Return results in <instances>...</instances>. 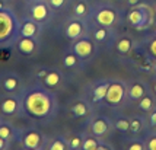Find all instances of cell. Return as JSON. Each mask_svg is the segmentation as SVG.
Listing matches in <instances>:
<instances>
[{"label":"cell","mask_w":156,"mask_h":150,"mask_svg":"<svg viewBox=\"0 0 156 150\" xmlns=\"http://www.w3.org/2000/svg\"><path fill=\"white\" fill-rule=\"evenodd\" d=\"M53 103H54L53 98L48 92L40 88H35L25 92L22 106L34 118H45L47 115H50L53 109Z\"/></svg>","instance_id":"cell-1"},{"label":"cell","mask_w":156,"mask_h":150,"mask_svg":"<svg viewBox=\"0 0 156 150\" xmlns=\"http://www.w3.org/2000/svg\"><path fill=\"white\" fill-rule=\"evenodd\" d=\"M18 31L16 16L9 9H0V42L10 40Z\"/></svg>","instance_id":"cell-2"},{"label":"cell","mask_w":156,"mask_h":150,"mask_svg":"<svg viewBox=\"0 0 156 150\" xmlns=\"http://www.w3.org/2000/svg\"><path fill=\"white\" fill-rule=\"evenodd\" d=\"M126 98V86L124 83L121 82H111L108 88V92H107V96H105V101L109 103V105H120V103L124 101Z\"/></svg>","instance_id":"cell-3"},{"label":"cell","mask_w":156,"mask_h":150,"mask_svg":"<svg viewBox=\"0 0 156 150\" xmlns=\"http://www.w3.org/2000/svg\"><path fill=\"white\" fill-rule=\"evenodd\" d=\"M95 19L96 22L101 25V26H112L117 21V13L114 9L111 7H107V6H101L95 13Z\"/></svg>","instance_id":"cell-4"},{"label":"cell","mask_w":156,"mask_h":150,"mask_svg":"<svg viewBox=\"0 0 156 150\" xmlns=\"http://www.w3.org/2000/svg\"><path fill=\"white\" fill-rule=\"evenodd\" d=\"M29 13L31 18L37 22H44L50 16V6L44 0H37L34 2V5H31L29 7Z\"/></svg>","instance_id":"cell-5"},{"label":"cell","mask_w":156,"mask_h":150,"mask_svg":"<svg viewBox=\"0 0 156 150\" xmlns=\"http://www.w3.org/2000/svg\"><path fill=\"white\" fill-rule=\"evenodd\" d=\"M20 106H22L20 101L18 98H15V96H7V98L0 101V111L5 115H15V114H18L20 111Z\"/></svg>","instance_id":"cell-6"},{"label":"cell","mask_w":156,"mask_h":150,"mask_svg":"<svg viewBox=\"0 0 156 150\" xmlns=\"http://www.w3.org/2000/svg\"><path fill=\"white\" fill-rule=\"evenodd\" d=\"M73 51L80 58H89L92 55V53H94V44L88 38H80V40H77L75 42Z\"/></svg>","instance_id":"cell-7"},{"label":"cell","mask_w":156,"mask_h":150,"mask_svg":"<svg viewBox=\"0 0 156 150\" xmlns=\"http://www.w3.org/2000/svg\"><path fill=\"white\" fill-rule=\"evenodd\" d=\"M42 143V136L35 130H29L22 136V146L25 149H40Z\"/></svg>","instance_id":"cell-8"},{"label":"cell","mask_w":156,"mask_h":150,"mask_svg":"<svg viewBox=\"0 0 156 150\" xmlns=\"http://www.w3.org/2000/svg\"><path fill=\"white\" fill-rule=\"evenodd\" d=\"M144 6H139L131 9L129 13V22L131 25H134L137 28H144V23L147 22V15H146V10H143Z\"/></svg>","instance_id":"cell-9"},{"label":"cell","mask_w":156,"mask_h":150,"mask_svg":"<svg viewBox=\"0 0 156 150\" xmlns=\"http://www.w3.org/2000/svg\"><path fill=\"white\" fill-rule=\"evenodd\" d=\"M19 35L20 37H28V38H35L38 35L37 21H34L31 18V19H27V21L22 22V25L19 28Z\"/></svg>","instance_id":"cell-10"},{"label":"cell","mask_w":156,"mask_h":150,"mask_svg":"<svg viewBox=\"0 0 156 150\" xmlns=\"http://www.w3.org/2000/svg\"><path fill=\"white\" fill-rule=\"evenodd\" d=\"M16 47L22 54L25 55H31L37 50V41L34 38H28V37H20L18 42H16Z\"/></svg>","instance_id":"cell-11"},{"label":"cell","mask_w":156,"mask_h":150,"mask_svg":"<svg viewBox=\"0 0 156 150\" xmlns=\"http://www.w3.org/2000/svg\"><path fill=\"white\" fill-rule=\"evenodd\" d=\"M83 35V26L79 21H72L66 26V37L69 40H79Z\"/></svg>","instance_id":"cell-12"},{"label":"cell","mask_w":156,"mask_h":150,"mask_svg":"<svg viewBox=\"0 0 156 150\" xmlns=\"http://www.w3.org/2000/svg\"><path fill=\"white\" fill-rule=\"evenodd\" d=\"M90 130H92L94 136L101 137V136H104V134H107V131L109 130V124H108L107 120H104V118H98V120H95V121L92 123Z\"/></svg>","instance_id":"cell-13"},{"label":"cell","mask_w":156,"mask_h":150,"mask_svg":"<svg viewBox=\"0 0 156 150\" xmlns=\"http://www.w3.org/2000/svg\"><path fill=\"white\" fill-rule=\"evenodd\" d=\"M2 86L6 92H15L19 89V77L15 75H7L2 80Z\"/></svg>","instance_id":"cell-14"},{"label":"cell","mask_w":156,"mask_h":150,"mask_svg":"<svg viewBox=\"0 0 156 150\" xmlns=\"http://www.w3.org/2000/svg\"><path fill=\"white\" fill-rule=\"evenodd\" d=\"M146 95V89L142 83H133L129 88V96L131 99H140Z\"/></svg>","instance_id":"cell-15"},{"label":"cell","mask_w":156,"mask_h":150,"mask_svg":"<svg viewBox=\"0 0 156 150\" xmlns=\"http://www.w3.org/2000/svg\"><path fill=\"white\" fill-rule=\"evenodd\" d=\"M109 85H111V82H104L94 89V101H95V102H99V101H102V99L107 96Z\"/></svg>","instance_id":"cell-16"},{"label":"cell","mask_w":156,"mask_h":150,"mask_svg":"<svg viewBox=\"0 0 156 150\" xmlns=\"http://www.w3.org/2000/svg\"><path fill=\"white\" fill-rule=\"evenodd\" d=\"M0 136L7 141H12L15 137V131L12 128V125L7 123H0Z\"/></svg>","instance_id":"cell-17"},{"label":"cell","mask_w":156,"mask_h":150,"mask_svg":"<svg viewBox=\"0 0 156 150\" xmlns=\"http://www.w3.org/2000/svg\"><path fill=\"white\" fill-rule=\"evenodd\" d=\"M60 79H61V76L58 72H48L47 76L44 77V83L47 85L48 88H53V86H57L58 83H60Z\"/></svg>","instance_id":"cell-18"},{"label":"cell","mask_w":156,"mask_h":150,"mask_svg":"<svg viewBox=\"0 0 156 150\" xmlns=\"http://www.w3.org/2000/svg\"><path fill=\"white\" fill-rule=\"evenodd\" d=\"M72 112H73L75 117H86L89 112V108L83 101H80V102H76L75 105L72 106Z\"/></svg>","instance_id":"cell-19"},{"label":"cell","mask_w":156,"mask_h":150,"mask_svg":"<svg viewBox=\"0 0 156 150\" xmlns=\"http://www.w3.org/2000/svg\"><path fill=\"white\" fill-rule=\"evenodd\" d=\"M131 40L130 38H127V37H124V38H121V40H118L117 41V50L121 53V54H127L130 50H131Z\"/></svg>","instance_id":"cell-20"},{"label":"cell","mask_w":156,"mask_h":150,"mask_svg":"<svg viewBox=\"0 0 156 150\" xmlns=\"http://www.w3.org/2000/svg\"><path fill=\"white\" fill-rule=\"evenodd\" d=\"M153 105H155L153 98L149 95H144L143 98L139 99V108L143 109V111H150V109L153 108Z\"/></svg>","instance_id":"cell-21"},{"label":"cell","mask_w":156,"mask_h":150,"mask_svg":"<svg viewBox=\"0 0 156 150\" xmlns=\"http://www.w3.org/2000/svg\"><path fill=\"white\" fill-rule=\"evenodd\" d=\"M66 149H70V146H69V141H66L63 137L55 138L54 141L50 144V150H66Z\"/></svg>","instance_id":"cell-22"},{"label":"cell","mask_w":156,"mask_h":150,"mask_svg":"<svg viewBox=\"0 0 156 150\" xmlns=\"http://www.w3.org/2000/svg\"><path fill=\"white\" fill-rule=\"evenodd\" d=\"M98 138L96 137H86L82 143V149L83 150H96L98 147Z\"/></svg>","instance_id":"cell-23"},{"label":"cell","mask_w":156,"mask_h":150,"mask_svg":"<svg viewBox=\"0 0 156 150\" xmlns=\"http://www.w3.org/2000/svg\"><path fill=\"white\" fill-rule=\"evenodd\" d=\"M143 130V123L140 118H137V117H133L131 120H130V131H133V133H140Z\"/></svg>","instance_id":"cell-24"},{"label":"cell","mask_w":156,"mask_h":150,"mask_svg":"<svg viewBox=\"0 0 156 150\" xmlns=\"http://www.w3.org/2000/svg\"><path fill=\"white\" fill-rule=\"evenodd\" d=\"M63 64H64L66 67H69V68L77 66V55L72 54V53L66 54V55H64V60H63Z\"/></svg>","instance_id":"cell-25"},{"label":"cell","mask_w":156,"mask_h":150,"mask_svg":"<svg viewBox=\"0 0 156 150\" xmlns=\"http://www.w3.org/2000/svg\"><path fill=\"white\" fill-rule=\"evenodd\" d=\"M94 38L96 41H105L108 38V31L105 29V26H101V28H96L94 31Z\"/></svg>","instance_id":"cell-26"},{"label":"cell","mask_w":156,"mask_h":150,"mask_svg":"<svg viewBox=\"0 0 156 150\" xmlns=\"http://www.w3.org/2000/svg\"><path fill=\"white\" fill-rule=\"evenodd\" d=\"M88 5L85 3V2H79V3H76L75 6V15L76 16H85V15L88 13Z\"/></svg>","instance_id":"cell-27"},{"label":"cell","mask_w":156,"mask_h":150,"mask_svg":"<svg viewBox=\"0 0 156 150\" xmlns=\"http://www.w3.org/2000/svg\"><path fill=\"white\" fill-rule=\"evenodd\" d=\"M115 128L120 130V131H129L130 130V121L126 120V118H120L115 123Z\"/></svg>","instance_id":"cell-28"},{"label":"cell","mask_w":156,"mask_h":150,"mask_svg":"<svg viewBox=\"0 0 156 150\" xmlns=\"http://www.w3.org/2000/svg\"><path fill=\"white\" fill-rule=\"evenodd\" d=\"M82 143H83V141L80 140V137H72L70 141H69V146H70L72 150H77L82 147Z\"/></svg>","instance_id":"cell-29"},{"label":"cell","mask_w":156,"mask_h":150,"mask_svg":"<svg viewBox=\"0 0 156 150\" xmlns=\"http://www.w3.org/2000/svg\"><path fill=\"white\" fill-rule=\"evenodd\" d=\"M64 3H66V0H48V5L51 7H54V9H60V7L64 6Z\"/></svg>","instance_id":"cell-30"},{"label":"cell","mask_w":156,"mask_h":150,"mask_svg":"<svg viewBox=\"0 0 156 150\" xmlns=\"http://www.w3.org/2000/svg\"><path fill=\"white\" fill-rule=\"evenodd\" d=\"M143 149H144V146L140 141H134V143H131L129 146V150H143Z\"/></svg>","instance_id":"cell-31"},{"label":"cell","mask_w":156,"mask_h":150,"mask_svg":"<svg viewBox=\"0 0 156 150\" xmlns=\"http://www.w3.org/2000/svg\"><path fill=\"white\" fill-rule=\"evenodd\" d=\"M147 149L149 150H156V137H152L147 143Z\"/></svg>","instance_id":"cell-32"},{"label":"cell","mask_w":156,"mask_h":150,"mask_svg":"<svg viewBox=\"0 0 156 150\" xmlns=\"http://www.w3.org/2000/svg\"><path fill=\"white\" fill-rule=\"evenodd\" d=\"M7 147V140H5L3 137L0 136V150H5Z\"/></svg>","instance_id":"cell-33"},{"label":"cell","mask_w":156,"mask_h":150,"mask_svg":"<svg viewBox=\"0 0 156 150\" xmlns=\"http://www.w3.org/2000/svg\"><path fill=\"white\" fill-rule=\"evenodd\" d=\"M47 73H48V70H47V68H42V70H40V72L37 73V76H38L40 79H44V77L47 76Z\"/></svg>","instance_id":"cell-34"},{"label":"cell","mask_w":156,"mask_h":150,"mask_svg":"<svg viewBox=\"0 0 156 150\" xmlns=\"http://www.w3.org/2000/svg\"><path fill=\"white\" fill-rule=\"evenodd\" d=\"M150 124L156 127V111H153V112L150 114Z\"/></svg>","instance_id":"cell-35"},{"label":"cell","mask_w":156,"mask_h":150,"mask_svg":"<svg viewBox=\"0 0 156 150\" xmlns=\"http://www.w3.org/2000/svg\"><path fill=\"white\" fill-rule=\"evenodd\" d=\"M150 53L153 55H156V40L152 41V44H150Z\"/></svg>","instance_id":"cell-36"},{"label":"cell","mask_w":156,"mask_h":150,"mask_svg":"<svg viewBox=\"0 0 156 150\" xmlns=\"http://www.w3.org/2000/svg\"><path fill=\"white\" fill-rule=\"evenodd\" d=\"M96 150H111V146H107V144H98Z\"/></svg>","instance_id":"cell-37"},{"label":"cell","mask_w":156,"mask_h":150,"mask_svg":"<svg viewBox=\"0 0 156 150\" xmlns=\"http://www.w3.org/2000/svg\"><path fill=\"white\" fill-rule=\"evenodd\" d=\"M127 3H129L130 6H137L140 3V0H127Z\"/></svg>","instance_id":"cell-38"},{"label":"cell","mask_w":156,"mask_h":150,"mask_svg":"<svg viewBox=\"0 0 156 150\" xmlns=\"http://www.w3.org/2000/svg\"><path fill=\"white\" fill-rule=\"evenodd\" d=\"M153 68H155V70H156V60H155V61H153Z\"/></svg>","instance_id":"cell-39"},{"label":"cell","mask_w":156,"mask_h":150,"mask_svg":"<svg viewBox=\"0 0 156 150\" xmlns=\"http://www.w3.org/2000/svg\"><path fill=\"white\" fill-rule=\"evenodd\" d=\"M153 90H155V93H156V83L153 85Z\"/></svg>","instance_id":"cell-40"},{"label":"cell","mask_w":156,"mask_h":150,"mask_svg":"<svg viewBox=\"0 0 156 150\" xmlns=\"http://www.w3.org/2000/svg\"><path fill=\"white\" fill-rule=\"evenodd\" d=\"M155 31H156V25H155Z\"/></svg>","instance_id":"cell-41"}]
</instances>
